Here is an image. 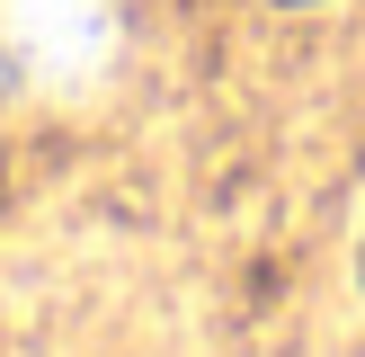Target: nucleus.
<instances>
[{"mask_svg":"<svg viewBox=\"0 0 365 357\" xmlns=\"http://www.w3.org/2000/svg\"><path fill=\"white\" fill-rule=\"evenodd\" d=\"M0 54L36 89H89L116 63V0H0Z\"/></svg>","mask_w":365,"mask_h":357,"instance_id":"1","label":"nucleus"}]
</instances>
